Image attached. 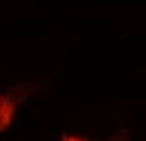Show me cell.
I'll use <instances>...</instances> for the list:
<instances>
[{
	"instance_id": "cell-1",
	"label": "cell",
	"mask_w": 146,
	"mask_h": 141,
	"mask_svg": "<svg viewBox=\"0 0 146 141\" xmlns=\"http://www.w3.org/2000/svg\"><path fill=\"white\" fill-rule=\"evenodd\" d=\"M22 86H14L6 92H0V133L8 131L14 126L18 110L27 98V92H22Z\"/></svg>"
},
{
	"instance_id": "cell-2",
	"label": "cell",
	"mask_w": 146,
	"mask_h": 141,
	"mask_svg": "<svg viewBox=\"0 0 146 141\" xmlns=\"http://www.w3.org/2000/svg\"><path fill=\"white\" fill-rule=\"evenodd\" d=\"M58 141H100V139H92L88 135H82V133H62ZM105 141H125L123 137H113V139H105Z\"/></svg>"
}]
</instances>
